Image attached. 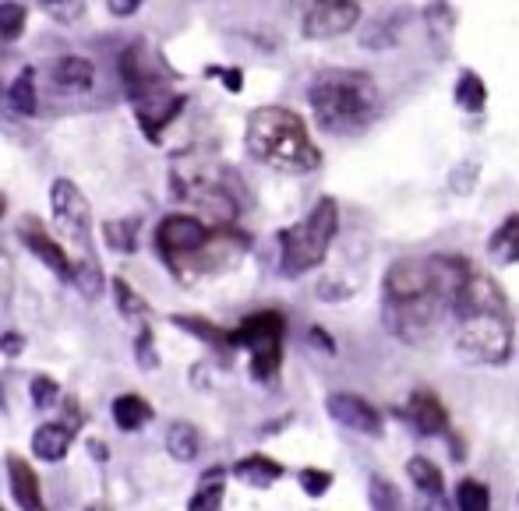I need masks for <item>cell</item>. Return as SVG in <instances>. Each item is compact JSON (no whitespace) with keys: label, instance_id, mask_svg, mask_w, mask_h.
<instances>
[{"label":"cell","instance_id":"obj_23","mask_svg":"<svg viewBox=\"0 0 519 511\" xmlns=\"http://www.w3.org/2000/svg\"><path fill=\"white\" fill-rule=\"evenodd\" d=\"M173 325L177 328H184V332H191L195 335V339H202V342H209V346H216V349H226V353H230V349H237L234 346V335L226 332V328H219V325H212V321H205V318H195V314H173Z\"/></svg>","mask_w":519,"mask_h":511},{"label":"cell","instance_id":"obj_15","mask_svg":"<svg viewBox=\"0 0 519 511\" xmlns=\"http://www.w3.org/2000/svg\"><path fill=\"white\" fill-rule=\"evenodd\" d=\"M75 434L78 427L68 420L43 423V427L32 434V455H36L39 462H61L64 455L71 452V445H75Z\"/></svg>","mask_w":519,"mask_h":511},{"label":"cell","instance_id":"obj_8","mask_svg":"<svg viewBox=\"0 0 519 511\" xmlns=\"http://www.w3.org/2000/svg\"><path fill=\"white\" fill-rule=\"evenodd\" d=\"M234 346L248 349L251 356V378L269 385L279 378L283 367V342H286V318L279 311H255L234 328Z\"/></svg>","mask_w":519,"mask_h":511},{"label":"cell","instance_id":"obj_36","mask_svg":"<svg viewBox=\"0 0 519 511\" xmlns=\"http://www.w3.org/2000/svg\"><path fill=\"white\" fill-rule=\"evenodd\" d=\"M428 25L442 29V36H452V29H456V15H452V8L445 4V0H435V4H428Z\"/></svg>","mask_w":519,"mask_h":511},{"label":"cell","instance_id":"obj_6","mask_svg":"<svg viewBox=\"0 0 519 511\" xmlns=\"http://www.w3.org/2000/svg\"><path fill=\"white\" fill-rule=\"evenodd\" d=\"M121 78L138 127L149 141H159V134L181 117L188 99L173 92V75L145 43H131L121 53Z\"/></svg>","mask_w":519,"mask_h":511},{"label":"cell","instance_id":"obj_42","mask_svg":"<svg viewBox=\"0 0 519 511\" xmlns=\"http://www.w3.org/2000/svg\"><path fill=\"white\" fill-rule=\"evenodd\" d=\"M89 455L96 462H110V448H106L103 441H89Z\"/></svg>","mask_w":519,"mask_h":511},{"label":"cell","instance_id":"obj_5","mask_svg":"<svg viewBox=\"0 0 519 511\" xmlns=\"http://www.w3.org/2000/svg\"><path fill=\"white\" fill-rule=\"evenodd\" d=\"M308 106L325 134H354L378 117L382 92L368 71L332 67V71L315 75L308 89Z\"/></svg>","mask_w":519,"mask_h":511},{"label":"cell","instance_id":"obj_7","mask_svg":"<svg viewBox=\"0 0 519 511\" xmlns=\"http://www.w3.org/2000/svg\"><path fill=\"white\" fill-rule=\"evenodd\" d=\"M339 233V205L336 198H318L315 208L304 215L301 223L279 230V272L286 279L318 268L329 258V247Z\"/></svg>","mask_w":519,"mask_h":511},{"label":"cell","instance_id":"obj_1","mask_svg":"<svg viewBox=\"0 0 519 511\" xmlns=\"http://www.w3.org/2000/svg\"><path fill=\"white\" fill-rule=\"evenodd\" d=\"M467 268L470 261L456 254L392 261L382 282V321L392 339L407 346L428 342L452 314V300Z\"/></svg>","mask_w":519,"mask_h":511},{"label":"cell","instance_id":"obj_13","mask_svg":"<svg viewBox=\"0 0 519 511\" xmlns=\"http://www.w3.org/2000/svg\"><path fill=\"white\" fill-rule=\"evenodd\" d=\"M18 237H22V244L29 247L32 254H36L39 261H43L46 268H50L53 275H61V279L71 282V272H75V265H71V258L64 254V247L57 244V240H50V233L39 226L36 215H25L22 230H18Z\"/></svg>","mask_w":519,"mask_h":511},{"label":"cell","instance_id":"obj_9","mask_svg":"<svg viewBox=\"0 0 519 511\" xmlns=\"http://www.w3.org/2000/svg\"><path fill=\"white\" fill-rule=\"evenodd\" d=\"M50 208H53V223L71 244L78 247L82 258H96L92 254V205L82 191H78L75 180L57 177L50 184Z\"/></svg>","mask_w":519,"mask_h":511},{"label":"cell","instance_id":"obj_27","mask_svg":"<svg viewBox=\"0 0 519 511\" xmlns=\"http://www.w3.org/2000/svg\"><path fill=\"white\" fill-rule=\"evenodd\" d=\"M71 282L78 286V293H82L85 300H99V293H103V268H99L96 258H82L75 265V272H71Z\"/></svg>","mask_w":519,"mask_h":511},{"label":"cell","instance_id":"obj_28","mask_svg":"<svg viewBox=\"0 0 519 511\" xmlns=\"http://www.w3.org/2000/svg\"><path fill=\"white\" fill-rule=\"evenodd\" d=\"M456 508L459 511H488L491 508V490L481 480H459L456 487Z\"/></svg>","mask_w":519,"mask_h":511},{"label":"cell","instance_id":"obj_21","mask_svg":"<svg viewBox=\"0 0 519 511\" xmlns=\"http://www.w3.org/2000/svg\"><path fill=\"white\" fill-rule=\"evenodd\" d=\"M234 476L244 483H251V487H272V483L283 476V466H279L276 459H269V455H248V459H241L234 466Z\"/></svg>","mask_w":519,"mask_h":511},{"label":"cell","instance_id":"obj_10","mask_svg":"<svg viewBox=\"0 0 519 511\" xmlns=\"http://www.w3.org/2000/svg\"><path fill=\"white\" fill-rule=\"evenodd\" d=\"M304 39H336L361 22L357 0H290Z\"/></svg>","mask_w":519,"mask_h":511},{"label":"cell","instance_id":"obj_24","mask_svg":"<svg viewBox=\"0 0 519 511\" xmlns=\"http://www.w3.org/2000/svg\"><path fill=\"white\" fill-rule=\"evenodd\" d=\"M407 476H410V483H414V487L421 490L424 497H431V501H438V497L445 494L442 469H438L431 459H424V455H414V459L407 462Z\"/></svg>","mask_w":519,"mask_h":511},{"label":"cell","instance_id":"obj_2","mask_svg":"<svg viewBox=\"0 0 519 511\" xmlns=\"http://www.w3.org/2000/svg\"><path fill=\"white\" fill-rule=\"evenodd\" d=\"M452 321H456V353L467 363H488L502 367L512 356V311L502 286L481 268L470 265L452 300Z\"/></svg>","mask_w":519,"mask_h":511},{"label":"cell","instance_id":"obj_17","mask_svg":"<svg viewBox=\"0 0 519 511\" xmlns=\"http://www.w3.org/2000/svg\"><path fill=\"white\" fill-rule=\"evenodd\" d=\"M50 78L61 85V89L85 92V89H92V82H96V64H92L89 57H78V53H71V57H61L57 64H53Z\"/></svg>","mask_w":519,"mask_h":511},{"label":"cell","instance_id":"obj_43","mask_svg":"<svg viewBox=\"0 0 519 511\" xmlns=\"http://www.w3.org/2000/svg\"><path fill=\"white\" fill-rule=\"evenodd\" d=\"M0 219H4V198H0Z\"/></svg>","mask_w":519,"mask_h":511},{"label":"cell","instance_id":"obj_39","mask_svg":"<svg viewBox=\"0 0 519 511\" xmlns=\"http://www.w3.org/2000/svg\"><path fill=\"white\" fill-rule=\"evenodd\" d=\"M145 0H106V8H110V15L117 18H131L138 8H142Z\"/></svg>","mask_w":519,"mask_h":511},{"label":"cell","instance_id":"obj_3","mask_svg":"<svg viewBox=\"0 0 519 511\" xmlns=\"http://www.w3.org/2000/svg\"><path fill=\"white\" fill-rule=\"evenodd\" d=\"M156 251L177 279H188L237 265L248 251V237L237 233L234 223H205L191 212H173L159 219Z\"/></svg>","mask_w":519,"mask_h":511},{"label":"cell","instance_id":"obj_41","mask_svg":"<svg viewBox=\"0 0 519 511\" xmlns=\"http://www.w3.org/2000/svg\"><path fill=\"white\" fill-rule=\"evenodd\" d=\"M311 342H315V346H322L325 353H336V346H332V342H329V335H325V328H311Z\"/></svg>","mask_w":519,"mask_h":511},{"label":"cell","instance_id":"obj_33","mask_svg":"<svg viewBox=\"0 0 519 511\" xmlns=\"http://www.w3.org/2000/svg\"><path fill=\"white\" fill-rule=\"evenodd\" d=\"M399 18H407V15H403V11H396V15H392V18H385V22L378 25V32H375V29H371V32H364V46H368V50H371V46H375V50H385V46H392V43H396Z\"/></svg>","mask_w":519,"mask_h":511},{"label":"cell","instance_id":"obj_30","mask_svg":"<svg viewBox=\"0 0 519 511\" xmlns=\"http://www.w3.org/2000/svg\"><path fill=\"white\" fill-rule=\"evenodd\" d=\"M22 32H25V8L18 0H4L0 4V39L15 43Z\"/></svg>","mask_w":519,"mask_h":511},{"label":"cell","instance_id":"obj_26","mask_svg":"<svg viewBox=\"0 0 519 511\" xmlns=\"http://www.w3.org/2000/svg\"><path fill=\"white\" fill-rule=\"evenodd\" d=\"M456 106L467 113H481L488 106V85L481 82L477 71H459V82H456Z\"/></svg>","mask_w":519,"mask_h":511},{"label":"cell","instance_id":"obj_40","mask_svg":"<svg viewBox=\"0 0 519 511\" xmlns=\"http://www.w3.org/2000/svg\"><path fill=\"white\" fill-rule=\"evenodd\" d=\"M11 297V258L0 251V304Z\"/></svg>","mask_w":519,"mask_h":511},{"label":"cell","instance_id":"obj_12","mask_svg":"<svg viewBox=\"0 0 519 511\" xmlns=\"http://www.w3.org/2000/svg\"><path fill=\"white\" fill-rule=\"evenodd\" d=\"M403 420L410 423V427L417 430L421 437H442V434H452L449 427V409L442 406V399H438L431 388H414L407 399V406H403Z\"/></svg>","mask_w":519,"mask_h":511},{"label":"cell","instance_id":"obj_34","mask_svg":"<svg viewBox=\"0 0 519 511\" xmlns=\"http://www.w3.org/2000/svg\"><path fill=\"white\" fill-rule=\"evenodd\" d=\"M135 360L142 371H156V363H159L156 346H152V328L145 325V321L138 325V335H135Z\"/></svg>","mask_w":519,"mask_h":511},{"label":"cell","instance_id":"obj_32","mask_svg":"<svg viewBox=\"0 0 519 511\" xmlns=\"http://www.w3.org/2000/svg\"><path fill=\"white\" fill-rule=\"evenodd\" d=\"M297 483H301V490L308 497H322V494H329V487H332V473H329V469L308 466V469H301V473H297Z\"/></svg>","mask_w":519,"mask_h":511},{"label":"cell","instance_id":"obj_18","mask_svg":"<svg viewBox=\"0 0 519 511\" xmlns=\"http://www.w3.org/2000/svg\"><path fill=\"white\" fill-rule=\"evenodd\" d=\"M110 413H113V423H117L124 434H135V430H142L145 423H152V416H156L142 395H131V392L128 395H117Z\"/></svg>","mask_w":519,"mask_h":511},{"label":"cell","instance_id":"obj_37","mask_svg":"<svg viewBox=\"0 0 519 511\" xmlns=\"http://www.w3.org/2000/svg\"><path fill=\"white\" fill-rule=\"evenodd\" d=\"M209 75L223 78V85L230 92H241L244 89V71H241V67H209Z\"/></svg>","mask_w":519,"mask_h":511},{"label":"cell","instance_id":"obj_38","mask_svg":"<svg viewBox=\"0 0 519 511\" xmlns=\"http://www.w3.org/2000/svg\"><path fill=\"white\" fill-rule=\"evenodd\" d=\"M25 349V335L22 332H4L0 335V353L4 356H22Z\"/></svg>","mask_w":519,"mask_h":511},{"label":"cell","instance_id":"obj_22","mask_svg":"<svg viewBox=\"0 0 519 511\" xmlns=\"http://www.w3.org/2000/svg\"><path fill=\"white\" fill-rule=\"evenodd\" d=\"M138 230H142V219H138V215H124V219H110V223L103 226V240L110 251L135 254L138 251Z\"/></svg>","mask_w":519,"mask_h":511},{"label":"cell","instance_id":"obj_29","mask_svg":"<svg viewBox=\"0 0 519 511\" xmlns=\"http://www.w3.org/2000/svg\"><path fill=\"white\" fill-rule=\"evenodd\" d=\"M113 297H117V307H121V314H124L128 321H138V325H142V321L149 318V304H145V300L138 297L135 289H131L128 282L121 279V275L113 279Z\"/></svg>","mask_w":519,"mask_h":511},{"label":"cell","instance_id":"obj_4","mask_svg":"<svg viewBox=\"0 0 519 511\" xmlns=\"http://www.w3.org/2000/svg\"><path fill=\"white\" fill-rule=\"evenodd\" d=\"M244 149L255 163L269 166L279 173H315L322 166V149L308 134V124L301 113L286 106H258L251 110L248 127H244Z\"/></svg>","mask_w":519,"mask_h":511},{"label":"cell","instance_id":"obj_11","mask_svg":"<svg viewBox=\"0 0 519 511\" xmlns=\"http://www.w3.org/2000/svg\"><path fill=\"white\" fill-rule=\"evenodd\" d=\"M325 409H329V416L339 423V427L357 430V434H364V437H382V430H385L382 413H378L368 399H361V395H354V392H332L329 399H325Z\"/></svg>","mask_w":519,"mask_h":511},{"label":"cell","instance_id":"obj_31","mask_svg":"<svg viewBox=\"0 0 519 511\" xmlns=\"http://www.w3.org/2000/svg\"><path fill=\"white\" fill-rule=\"evenodd\" d=\"M29 395H32V406H36L39 413H46V409H53L61 402V385L53 378H46V374H39V378H32Z\"/></svg>","mask_w":519,"mask_h":511},{"label":"cell","instance_id":"obj_25","mask_svg":"<svg viewBox=\"0 0 519 511\" xmlns=\"http://www.w3.org/2000/svg\"><path fill=\"white\" fill-rule=\"evenodd\" d=\"M8 106L22 117H36L39 110V96H36V71L32 67H22V75L11 82L8 89Z\"/></svg>","mask_w":519,"mask_h":511},{"label":"cell","instance_id":"obj_35","mask_svg":"<svg viewBox=\"0 0 519 511\" xmlns=\"http://www.w3.org/2000/svg\"><path fill=\"white\" fill-rule=\"evenodd\" d=\"M368 494H371V508H385V511L399 508V490L389 480H382V476H375L368 483Z\"/></svg>","mask_w":519,"mask_h":511},{"label":"cell","instance_id":"obj_14","mask_svg":"<svg viewBox=\"0 0 519 511\" xmlns=\"http://www.w3.org/2000/svg\"><path fill=\"white\" fill-rule=\"evenodd\" d=\"M4 466H8L11 497H15L18 508H25V511H43V508H46V501H43V490H39V476H36V469H32L29 462H25L18 452H8V459H4Z\"/></svg>","mask_w":519,"mask_h":511},{"label":"cell","instance_id":"obj_20","mask_svg":"<svg viewBox=\"0 0 519 511\" xmlns=\"http://www.w3.org/2000/svg\"><path fill=\"white\" fill-rule=\"evenodd\" d=\"M223 497H226V469L212 466L205 469L202 483H198V490L191 494L188 511H216L223 508Z\"/></svg>","mask_w":519,"mask_h":511},{"label":"cell","instance_id":"obj_16","mask_svg":"<svg viewBox=\"0 0 519 511\" xmlns=\"http://www.w3.org/2000/svg\"><path fill=\"white\" fill-rule=\"evenodd\" d=\"M488 258L502 268L519 265V212L505 215L498 230L488 237Z\"/></svg>","mask_w":519,"mask_h":511},{"label":"cell","instance_id":"obj_19","mask_svg":"<svg viewBox=\"0 0 519 511\" xmlns=\"http://www.w3.org/2000/svg\"><path fill=\"white\" fill-rule=\"evenodd\" d=\"M166 452H170L173 462H195L198 452H202V434L188 420L170 423V430H166Z\"/></svg>","mask_w":519,"mask_h":511},{"label":"cell","instance_id":"obj_44","mask_svg":"<svg viewBox=\"0 0 519 511\" xmlns=\"http://www.w3.org/2000/svg\"><path fill=\"white\" fill-rule=\"evenodd\" d=\"M46 4H61V0H46Z\"/></svg>","mask_w":519,"mask_h":511}]
</instances>
